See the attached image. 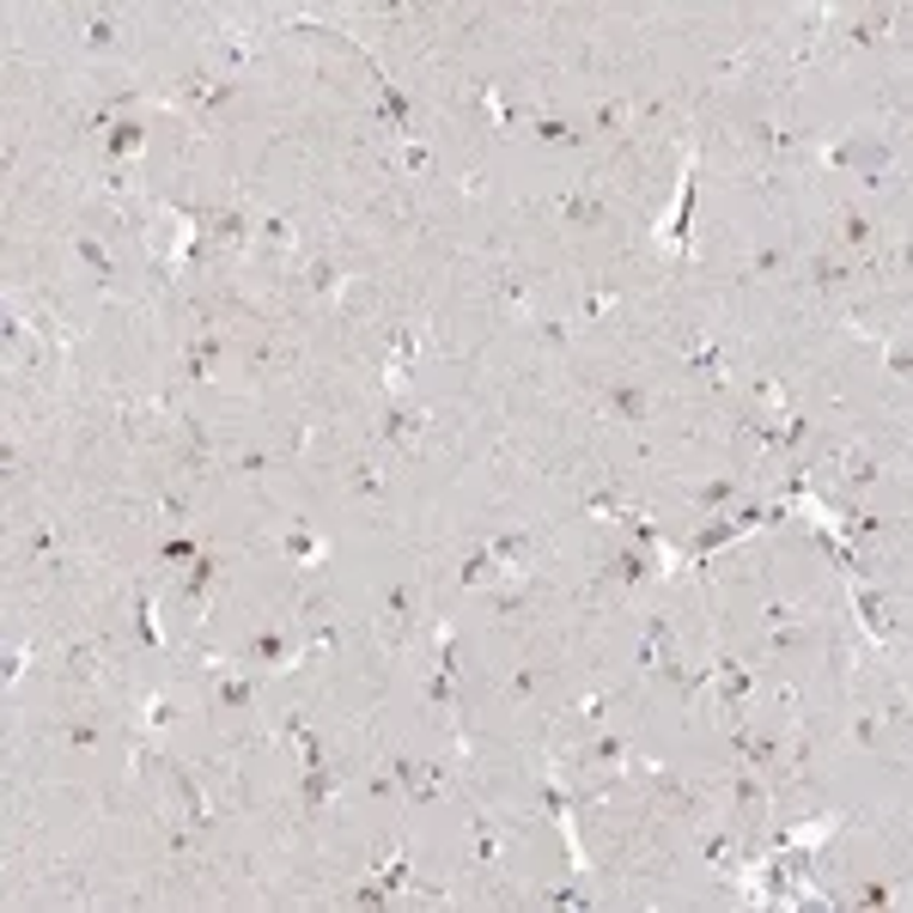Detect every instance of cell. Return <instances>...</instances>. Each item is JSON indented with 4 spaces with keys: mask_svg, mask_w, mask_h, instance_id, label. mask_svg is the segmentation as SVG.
Masks as SVG:
<instances>
[{
    "mask_svg": "<svg viewBox=\"0 0 913 913\" xmlns=\"http://www.w3.org/2000/svg\"><path fill=\"white\" fill-rule=\"evenodd\" d=\"M761 622H768V627H780V622H798V609H792V603H780V597H773L768 609H761Z\"/></svg>",
    "mask_w": 913,
    "mask_h": 913,
    "instance_id": "cell-52",
    "label": "cell"
},
{
    "mask_svg": "<svg viewBox=\"0 0 913 913\" xmlns=\"http://www.w3.org/2000/svg\"><path fill=\"white\" fill-rule=\"evenodd\" d=\"M25 664H31V652H25V646H7V664H0V676H7V689H13L19 676H25Z\"/></svg>",
    "mask_w": 913,
    "mask_h": 913,
    "instance_id": "cell-49",
    "label": "cell"
},
{
    "mask_svg": "<svg viewBox=\"0 0 913 913\" xmlns=\"http://www.w3.org/2000/svg\"><path fill=\"white\" fill-rule=\"evenodd\" d=\"M634 98H603L597 110H591V134H603V141H615V134L634 129Z\"/></svg>",
    "mask_w": 913,
    "mask_h": 913,
    "instance_id": "cell-26",
    "label": "cell"
},
{
    "mask_svg": "<svg viewBox=\"0 0 913 913\" xmlns=\"http://www.w3.org/2000/svg\"><path fill=\"white\" fill-rule=\"evenodd\" d=\"M262 682L268 676H256V670H220V676H213V706H220V713H250V706L262 701Z\"/></svg>",
    "mask_w": 913,
    "mask_h": 913,
    "instance_id": "cell-11",
    "label": "cell"
},
{
    "mask_svg": "<svg viewBox=\"0 0 913 913\" xmlns=\"http://www.w3.org/2000/svg\"><path fill=\"white\" fill-rule=\"evenodd\" d=\"M536 901H548V908H591V895H579V889H536Z\"/></svg>",
    "mask_w": 913,
    "mask_h": 913,
    "instance_id": "cell-48",
    "label": "cell"
},
{
    "mask_svg": "<svg viewBox=\"0 0 913 913\" xmlns=\"http://www.w3.org/2000/svg\"><path fill=\"white\" fill-rule=\"evenodd\" d=\"M615 311V287H585V293H579V323H603V317H609Z\"/></svg>",
    "mask_w": 913,
    "mask_h": 913,
    "instance_id": "cell-39",
    "label": "cell"
},
{
    "mask_svg": "<svg viewBox=\"0 0 913 913\" xmlns=\"http://www.w3.org/2000/svg\"><path fill=\"white\" fill-rule=\"evenodd\" d=\"M804 646H810L804 622H780V627H768V639H761V652L768 658H792V652H804Z\"/></svg>",
    "mask_w": 913,
    "mask_h": 913,
    "instance_id": "cell-34",
    "label": "cell"
},
{
    "mask_svg": "<svg viewBox=\"0 0 913 913\" xmlns=\"http://www.w3.org/2000/svg\"><path fill=\"white\" fill-rule=\"evenodd\" d=\"M348 487H353V499L378 506V499H384V475H378V463H372V457H353V463H348Z\"/></svg>",
    "mask_w": 913,
    "mask_h": 913,
    "instance_id": "cell-32",
    "label": "cell"
},
{
    "mask_svg": "<svg viewBox=\"0 0 913 913\" xmlns=\"http://www.w3.org/2000/svg\"><path fill=\"white\" fill-rule=\"evenodd\" d=\"M487 548H494V561H499V573H506V579L524 573V566L536 561V536L530 530H499Z\"/></svg>",
    "mask_w": 913,
    "mask_h": 913,
    "instance_id": "cell-22",
    "label": "cell"
},
{
    "mask_svg": "<svg viewBox=\"0 0 913 913\" xmlns=\"http://www.w3.org/2000/svg\"><path fill=\"white\" fill-rule=\"evenodd\" d=\"M134 639L146 652H165V634H158V597L153 591H134Z\"/></svg>",
    "mask_w": 913,
    "mask_h": 913,
    "instance_id": "cell-29",
    "label": "cell"
},
{
    "mask_svg": "<svg viewBox=\"0 0 913 913\" xmlns=\"http://www.w3.org/2000/svg\"><path fill=\"white\" fill-rule=\"evenodd\" d=\"M835 232L847 244V256H871L877 250V220L865 208H835Z\"/></svg>",
    "mask_w": 913,
    "mask_h": 913,
    "instance_id": "cell-19",
    "label": "cell"
},
{
    "mask_svg": "<svg viewBox=\"0 0 913 913\" xmlns=\"http://www.w3.org/2000/svg\"><path fill=\"white\" fill-rule=\"evenodd\" d=\"M883 725H889L883 713H853V725H847V744H853V749H883V756H889V744H883Z\"/></svg>",
    "mask_w": 913,
    "mask_h": 913,
    "instance_id": "cell-35",
    "label": "cell"
},
{
    "mask_svg": "<svg viewBox=\"0 0 913 913\" xmlns=\"http://www.w3.org/2000/svg\"><path fill=\"white\" fill-rule=\"evenodd\" d=\"M554 213H561L566 226H603V213H609V208H603L597 189H573V196L554 201Z\"/></svg>",
    "mask_w": 913,
    "mask_h": 913,
    "instance_id": "cell-27",
    "label": "cell"
},
{
    "mask_svg": "<svg viewBox=\"0 0 913 913\" xmlns=\"http://www.w3.org/2000/svg\"><path fill=\"white\" fill-rule=\"evenodd\" d=\"M256 244H268L274 256H287V250L299 244V226H293L287 213H256Z\"/></svg>",
    "mask_w": 913,
    "mask_h": 913,
    "instance_id": "cell-30",
    "label": "cell"
},
{
    "mask_svg": "<svg viewBox=\"0 0 913 913\" xmlns=\"http://www.w3.org/2000/svg\"><path fill=\"white\" fill-rule=\"evenodd\" d=\"M220 360H226V341H220V336H196L189 348H183V378H189V384H208L213 372H220Z\"/></svg>",
    "mask_w": 913,
    "mask_h": 913,
    "instance_id": "cell-20",
    "label": "cell"
},
{
    "mask_svg": "<svg viewBox=\"0 0 913 913\" xmlns=\"http://www.w3.org/2000/svg\"><path fill=\"white\" fill-rule=\"evenodd\" d=\"M427 408H415V403H403V396H396V403L391 408H384V439H391V444H415L420 439V432H427Z\"/></svg>",
    "mask_w": 913,
    "mask_h": 913,
    "instance_id": "cell-23",
    "label": "cell"
},
{
    "mask_svg": "<svg viewBox=\"0 0 913 913\" xmlns=\"http://www.w3.org/2000/svg\"><path fill=\"white\" fill-rule=\"evenodd\" d=\"M25 554H31V561H50V554H62V536H55V530H31L25 536Z\"/></svg>",
    "mask_w": 913,
    "mask_h": 913,
    "instance_id": "cell-47",
    "label": "cell"
},
{
    "mask_svg": "<svg viewBox=\"0 0 913 913\" xmlns=\"http://www.w3.org/2000/svg\"><path fill=\"white\" fill-rule=\"evenodd\" d=\"M694 201H701V158H694L689 170H682V183H676V208H670V226H664V238L676 250H689V238H694Z\"/></svg>",
    "mask_w": 913,
    "mask_h": 913,
    "instance_id": "cell-12",
    "label": "cell"
},
{
    "mask_svg": "<svg viewBox=\"0 0 913 913\" xmlns=\"http://www.w3.org/2000/svg\"><path fill=\"white\" fill-rule=\"evenodd\" d=\"M530 336L542 341V348H566V341H573V329H566V317H548V311H536V317H530Z\"/></svg>",
    "mask_w": 913,
    "mask_h": 913,
    "instance_id": "cell-42",
    "label": "cell"
},
{
    "mask_svg": "<svg viewBox=\"0 0 913 913\" xmlns=\"http://www.w3.org/2000/svg\"><path fill=\"white\" fill-rule=\"evenodd\" d=\"M74 37L86 43L91 55H117L122 50V19L110 13V7H86V13H74Z\"/></svg>",
    "mask_w": 913,
    "mask_h": 913,
    "instance_id": "cell-10",
    "label": "cell"
},
{
    "mask_svg": "<svg viewBox=\"0 0 913 913\" xmlns=\"http://www.w3.org/2000/svg\"><path fill=\"white\" fill-rule=\"evenodd\" d=\"M0 329H7V360H13V365H31V360H37V341H31V329H25V317H19V305H7V323H0Z\"/></svg>",
    "mask_w": 913,
    "mask_h": 913,
    "instance_id": "cell-33",
    "label": "cell"
},
{
    "mask_svg": "<svg viewBox=\"0 0 913 913\" xmlns=\"http://www.w3.org/2000/svg\"><path fill=\"white\" fill-rule=\"evenodd\" d=\"M908 336H895V341H889V372H895V378H908Z\"/></svg>",
    "mask_w": 913,
    "mask_h": 913,
    "instance_id": "cell-51",
    "label": "cell"
},
{
    "mask_svg": "<svg viewBox=\"0 0 913 913\" xmlns=\"http://www.w3.org/2000/svg\"><path fill=\"white\" fill-rule=\"evenodd\" d=\"M67 244H74V256L91 268V280H98V287H105V293L117 287V256H110V244H105V238H98V232H74Z\"/></svg>",
    "mask_w": 913,
    "mask_h": 913,
    "instance_id": "cell-17",
    "label": "cell"
},
{
    "mask_svg": "<svg viewBox=\"0 0 913 913\" xmlns=\"http://www.w3.org/2000/svg\"><path fill=\"white\" fill-rule=\"evenodd\" d=\"M232 470H238V475H268V470H274V457L262 451V444H250V451H238V457H232Z\"/></svg>",
    "mask_w": 913,
    "mask_h": 913,
    "instance_id": "cell-45",
    "label": "cell"
},
{
    "mask_svg": "<svg viewBox=\"0 0 913 913\" xmlns=\"http://www.w3.org/2000/svg\"><path fill=\"white\" fill-rule=\"evenodd\" d=\"M165 773L177 780V804H183V816L196 822V828H213V810H208V792H201V780L183 761H165Z\"/></svg>",
    "mask_w": 913,
    "mask_h": 913,
    "instance_id": "cell-18",
    "label": "cell"
},
{
    "mask_svg": "<svg viewBox=\"0 0 913 913\" xmlns=\"http://www.w3.org/2000/svg\"><path fill=\"white\" fill-rule=\"evenodd\" d=\"M713 682H718V706H725V718H730V725H744L749 701H756V676H749V664L737 652H718Z\"/></svg>",
    "mask_w": 913,
    "mask_h": 913,
    "instance_id": "cell-4",
    "label": "cell"
},
{
    "mask_svg": "<svg viewBox=\"0 0 913 913\" xmlns=\"http://www.w3.org/2000/svg\"><path fill=\"white\" fill-rule=\"evenodd\" d=\"M835 908H901V889H895V883H883V877H865V883L840 889Z\"/></svg>",
    "mask_w": 913,
    "mask_h": 913,
    "instance_id": "cell-25",
    "label": "cell"
},
{
    "mask_svg": "<svg viewBox=\"0 0 913 913\" xmlns=\"http://www.w3.org/2000/svg\"><path fill=\"white\" fill-rule=\"evenodd\" d=\"M573 761H579V773H591V780H615V773H627V761H634V744L615 737V730H597Z\"/></svg>",
    "mask_w": 913,
    "mask_h": 913,
    "instance_id": "cell-7",
    "label": "cell"
},
{
    "mask_svg": "<svg viewBox=\"0 0 913 913\" xmlns=\"http://www.w3.org/2000/svg\"><path fill=\"white\" fill-rule=\"evenodd\" d=\"M305 658V639H293L287 627H262V634L244 639V652H238V664L256 670V676H280V670H293Z\"/></svg>",
    "mask_w": 913,
    "mask_h": 913,
    "instance_id": "cell-1",
    "label": "cell"
},
{
    "mask_svg": "<svg viewBox=\"0 0 913 913\" xmlns=\"http://www.w3.org/2000/svg\"><path fill=\"white\" fill-rule=\"evenodd\" d=\"M110 744V718L105 713H74L62 725V749H79V756H86V749H105Z\"/></svg>",
    "mask_w": 913,
    "mask_h": 913,
    "instance_id": "cell-21",
    "label": "cell"
},
{
    "mask_svg": "<svg viewBox=\"0 0 913 913\" xmlns=\"http://www.w3.org/2000/svg\"><path fill=\"white\" fill-rule=\"evenodd\" d=\"M384 609V639H391V652H403L408 639H415V615H420V585L415 579H391L378 597Z\"/></svg>",
    "mask_w": 913,
    "mask_h": 913,
    "instance_id": "cell-2",
    "label": "cell"
},
{
    "mask_svg": "<svg viewBox=\"0 0 913 913\" xmlns=\"http://www.w3.org/2000/svg\"><path fill=\"white\" fill-rule=\"evenodd\" d=\"M183 718V701H165V694H146L141 701V725L146 730H170Z\"/></svg>",
    "mask_w": 913,
    "mask_h": 913,
    "instance_id": "cell-37",
    "label": "cell"
},
{
    "mask_svg": "<svg viewBox=\"0 0 913 913\" xmlns=\"http://www.w3.org/2000/svg\"><path fill=\"white\" fill-rule=\"evenodd\" d=\"M305 287H311L317 299L336 305L341 287H348V268H341V262H329V256H317V262H305Z\"/></svg>",
    "mask_w": 913,
    "mask_h": 913,
    "instance_id": "cell-28",
    "label": "cell"
},
{
    "mask_svg": "<svg viewBox=\"0 0 913 913\" xmlns=\"http://www.w3.org/2000/svg\"><path fill=\"white\" fill-rule=\"evenodd\" d=\"M141 146H146V122H141V117H117V122L105 129V165H110V170H134Z\"/></svg>",
    "mask_w": 913,
    "mask_h": 913,
    "instance_id": "cell-13",
    "label": "cell"
},
{
    "mask_svg": "<svg viewBox=\"0 0 913 913\" xmlns=\"http://www.w3.org/2000/svg\"><path fill=\"white\" fill-rule=\"evenodd\" d=\"M487 585H506V573H499L494 548L475 542V548H463V566H457V591H487Z\"/></svg>",
    "mask_w": 913,
    "mask_h": 913,
    "instance_id": "cell-15",
    "label": "cell"
},
{
    "mask_svg": "<svg viewBox=\"0 0 913 913\" xmlns=\"http://www.w3.org/2000/svg\"><path fill=\"white\" fill-rule=\"evenodd\" d=\"M158 512H165L170 524H183L189 518V494H158Z\"/></svg>",
    "mask_w": 913,
    "mask_h": 913,
    "instance_id": "cell-50",
    "label": "cell"
},
{
    "mask_svg": "<svg viewBox=\"0 0 913 913\" xmlns=\"http://www.w3.org/2000/svg\"><path fill=\"white\" fill-rule=\"evenodd\" d=\"M378 883L391 889V895H403V889H415V859H408V847H403V853H391V859L378 865Z\"/></svg>",
    "mask_w": 913,
    "mask_h": 913,
    "instance_id": "cell-36",
    "label": "cell"
},
{
    "mask_svg": "<svg viewBox=\"0 0 913 913\" xmlns=\"http://www.w3.org/2000/svg\"><path fill=\"white\" fill-rule=\"evenodd\" d=\"M213 579H220V554H208V548H201L196 561L183 566L177 603H183V609H189V615H196V609H201V597H208V591H213Z\"/></svg>",
    "mask_w": 913,
    "mask_h": 913,
    "instance_id": "cell-16",
    "label": "cell"
},
{
    "mask_svg": "<svg viewBox=\"0 0 913 913\" xmlns=\"http://www.w3.org/2000/svg\"><path fill=\"white\" fill-rule=\"evenodd\" d=\"M274 548H280V561H293V566H317L323 561V530H311L305 518H293V524H280Z\"/></svg>",
    "mask_w": 913,
    "mask_h": 913,
    "instance_id": "cell-14",
    "label": "cell"
},
{
    "mask_svg": "<svg viewBox=\"0 0 913 913\" xmlns=\"http://www.w3.org/2000/svg\"><path fill=\"white\" fill-rule=\"evenodd\" d=\"M609 706H615V701H609V694H585V701H579V706H573V725H585V730H597V725H603V718H609Z\"/></svg>",
    "mask_w": 913,
    "mask_h": 913,
    "instance_id": "cell-44",
    "label": "cell"
},
{
    "mask_svg": "<svg viewBox=\"0 0 913 913\" xmlns=\"http://www.w3.org/2000/svg\"><path fill=\"white\" fill-rule=\"evenodd\" d=\"M499 853H506L499 847V828L487 816H475V865H499Z\"/></svg>",
    "mask_w": 913,
    "mask_h": 913,
    "instance_id": "cell-43",
    "label": "cell"
},
{
    "mask_svg": "<svg viewBox=\"0 0 913 913\" xmlns=\"http://www.w3.org/2000/svg\"><path fill=\"white\" fill-rule=\"evenodd\" d=\"M196 554H201L196 536H165V542H158V566H165V573H183Z\"/></svg>",
    "mask_w": 913,
    "mask_h": 913,
    "instance_id": "cell-38",
    "label": "cell"
},
{
    "mask_svg": "<svg viewBox=\"0 0 913 913\" xmlns=\"http://www.w3.org/2000/svg\"><path fill=\"white\" fill-rule=\"evenodd\" d=\"M689 365H694V372H701V378H725V348H718V341H694V348H689Z\"/></svg>",
    "mask_w": 913,
    "mask_h": 913,
    "instance_id": "cell-41",
    "label": "cell"
},
{
    "mask_svg": "<svg viewBox=\"0 0 913 913\" xmlns=\"http://www.w3.org/2000/svg\"><path fill=\"white\" fill-rule=\"evenodd\" d=\"M804 280L816 293H828V299H835V293H847L853 280H859V262L840 256V250H816V256H804Z\"/></svg>",
    "mask_w": 913,
    "mask_h": 913,
    "instance_id": "cell-9",
    "label": "cell"
},
{
    "mask_svg": "<svg viewBox=\"0 0 913 913\" xmlns=\"http://www.w3.org/2000/svg\"><path fill=\"white\" fill-rule=\"evenodd\" d=\"M585 512H591V518H615V524H634L639 518V506L622 494V487H597V494L585 499Z\"/></svg>",
    "mask_w": 913,
    "mask_h": 913,
    "instance_id": "cell-31",
    "label": "cell"
},
{
    "mask_svg": "<svg viewBox=\"0 0 913 913\" xmlns=\"http://www.w3.org/2000/svg\"><path fill=\"white\" fill-rule=\"evenodd\" d=\"M530 141L536 146H554V153H579V146L591 141V129H579L573 117H561V110H530Z\"/></svg>",
    "mask_w": 913,
    "mask_h": 913,
    "instance_id": "cell-8",
    "label": "cell"
},
{
    "mask_svg": "<svg viewBox=\"0 0 913 913\" xmlns=\"http://www.w3.org/2000/svg\"><path fill=\"white\" fill-rule=\"evenodd\" d=\"M730 749H737V768L749 773H773L785 761V737L761 725H730Z\"/></svg>",
    "mask_w": 913,
    "mask_h": 913,
    "instance_id": "cell-5",
    "label": "cell"
},
{
    "mask_svg": "<svg viewBox=\"0 0 913 913\" xmlns=\"http://www.w3.org/2000/svg\"><path fill=\"white\" fill-rule=\"evenodd\" d=\"M597 408L609 420H627V427H646L652 420V391L639 378H615V384H603L597 391Z\"/></svg>",
    "mask_w": 913,
    "mask_h": 913,
    "instance_id": "cell-6",
    "label": "cell"
},
{
    "mask_svg": "<svg viewBox=\"0 0 913 913\" xmlns=\"http://www.w3.org/2000/svg\"><path fill=\"white\" fill-rule=\"evenodd\" d=\"M403 170H408V177H427V170H432V146L427 141H408L403 146Z\"/></svg>",
    "mask_w": 913,
    "mask_h": 913,
    "instance_id": "cell-46",
    "label": "cell"
},
{
    "mask_svg": "<svg viewBox=\"0 0 913 913\" xmlns=\"http://www.w3.org/2000/svg\"><path fill=\"white\" fill-rule=\"evenodd\" d=\"M847 597H853V615H859V627L877 639V646H889L895 639V597H889L883 585H871V579H847Z\"/></svg>",
    "mask_w": 913,
    "mask_h": 913,
    "instance_id": "cell-3",
    "label": "cell"
},
{
    "mask_svg": "<svg viewBox=\"0 0 913 913\" xmlns=\"http://www.w3.org/2000/svg\"><path fill=\"white\" fill-rule=\"evenodd\" d=\"M536 689H542V664H518V670H512V676H506V689H499V694H506L512 706H524Z\"/></svg>",
    "mask_w": 913,
    "mask_h": 913,
    "instance_id": "cell-40",
    "label": "cell"
},
{
    "mask_svg": "<svg viewBox=\"0 0 913 913\" xmlns=\"http://www.w3.org/2000/svg\"><path fill=\"white\" fill-rule=\"evenodd\" d=\"M744 494H749V487L737 482V475H713L706 487H694V512H701V518H713V512H730Z\"/></svg>",
    "mask_w": 913,
    "mask_h": 913,
    "instance_id": "cell-24",
    "label": "cell"
}]
</instances>
